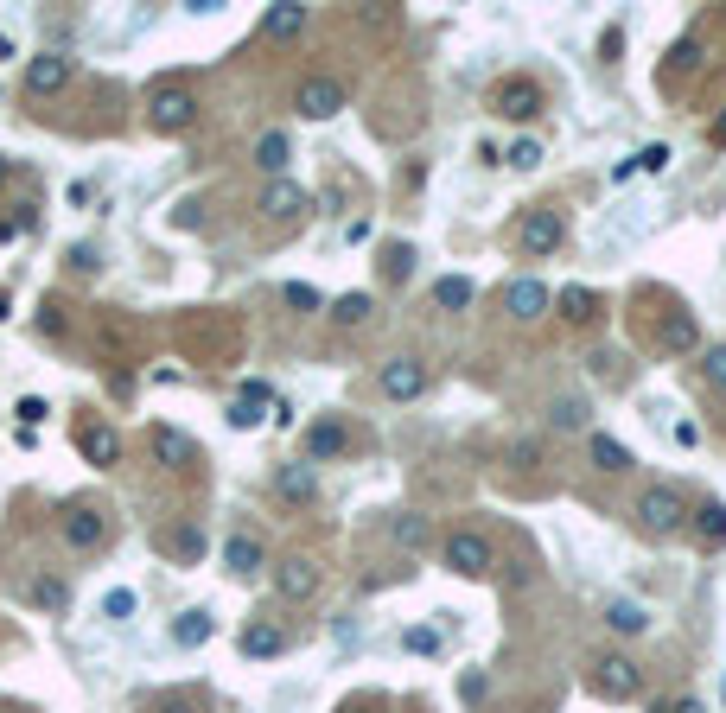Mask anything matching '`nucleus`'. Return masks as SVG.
Segmentation results:
<instances>
[{
  "label": "nucleus",
  "mask_w": 726,
  "mask_h": 713,
  "mask_svg": "<svg viewBox=\"0 0 726 713\" xmlns=\"http://www.w3.org/2000/svg\"><path fill=\"white\" fill-rule=\"evenodd\" d=\"M504 166H516V172H535V166H542V141H516V147L504 153Z\"/></svg>",
  "instance_id": "obj_35"
},
{
  "label": "nucleus",
  "mask_w": 726,
  "mask_h": 713,
  "mask_svg": "<svg viewBox=\"0 0 726 713\" xmlns=\"http://www.w3.org/2000/svg\"><path fill=\"white\" fill-rule=\"evenodd\" d=\"M631 166H644V172H663V166H669V147H663V141H650V147H644V153H637V160H631Z\"/></svg>",
  "instance_id": "obj_39"
},
{
  "label": "nucleus",
  "mask_w": 726,
  "mask_h": 713,
  "mask_svg": "<svg viewBox=\"0 0 726 713\" xmlns=\"http://www.w3.org/2000/svg\"><path fill=\"white\" fill-rule=\"evenodd\" d=\"M332 319L338 325H363L370 319V293H344V300H332Z\"/></svg>",
  "instance_id": "obj_33"
},
{
  "label": "nucleus",
  "mask_w": 726,
  "mask_h": 713,
  "mask_svg": "<svg viewBox=\"0 0 726 713\" xmlns=\"http://www.w3.org/2000/svg\"><path fill=\"white\" fill-rule=\"evenodd\" d=\"M262 561H268V554H262V542H255V535H230V542H223V567H230L236 573V580H249V573H262Z\"/></svg>",
  "instance_id": "obj_11"
},
{
  "label": "nucleus",
  "mask_w": 726,
  "mask_h": 713,
  "mask_svg": "<svg viewBox=\"0 0 726 713\" xmlns=\"http://www.w3.org/2000/svg\"><path fill=\"white\" fill-rule=\"evenodd\" d=\"M586 688H593L599 701H637V688H644V669H637L625 650H599L593 663H586Z\"/></svg>",
  "instance_id": "obj_1"
},
{
  "label": "nucleus",
  "mask_w": 726,
  "mask_h": 713,
  "mask_svg": "<svg viewBox=\"0 0 726 713\" xmlns=\"http://www.w3.org/2000/svg\"><path fill=\"white\" fill-rule=\"evenodd\" d=\"M281 650H287V631H281V624L255 618L249 631H242V656H255V663H268V656H281Z\"/></svg>",
  "instance_id": "obj_13"
},
{
  "label": "nucleus",
  "mask_w": 726,
  "mask_h": 713,
  "mask_svg": "<svg viewBox=\"0 0 726 713\" xmlns=\"http://www.w3.org/2000/svg\"><path fill=\"white\" fill-rule=\"evenodd\" d=\"M274 39H293V32L306 26V7H268V20H262Z\"/></svg>",
  "instance_id": "obj_32"
},
{
  "label": "nucleus",
  "mask_w": 726,
  "mask_h": 713,
  "mask_svg": "<svg viewBox=\"0 0 726 713\" xmlns=\"http://www.w3.org/2000/svg\"><path fill=\"white\" fill-rule=\"evenodd\" d=\"M586 459L599 465V472H631V452L612 440V433H586Z\"/></svg>",
  "instance_id": "obj_18"
},
{
  "label": "nucleus",
  "mask_w": 726,
  "mask_h": 713,
  "mask_svg": "<svg viewBox=\"0 0 726 713\" xmlns=\"http://www.w3.org/2000/svg\"><path fill=\"white\" fill-rule=\"evenodd\" d=\"M548 421H555L561 433H580L586 427V402H580V395H561V402L548 408Z\"/></svg>",
  "instance_id": "obj_28"
},
{
  "label": "nucleus",
  "mask_w": 726,
  "mask_h": 713,
  "mask_svg": "<svg viewBox=\"0 0 726 713\" xmlns=\"http://www.w3.org/2000/svg\"><path fill=\"white\" fill-rule=\"evenodd\" d=\"M446 567H453V573H465V580H484V573H491V542H484L478 529L446 535Z\"/></svg>",
  "instance_id": "obj_4"
},
{
  "label": "nucleus",
  "mask_w": 726,
  "mask_h": 713,
  "mask_svg": "<svg viewBox=\"0 0 726 713\" xmlns=\"http://www.w3.org/2000/svg\"><path fill=\"white\" fill-rule=\"evenodd\" d=\"M287 306H319V293H313V287H300V281H293V287H287Z\"/></svg>",
  "instance_id": "obj_42"
},
{
  "label": "nucleus",
  "mask_w": 726,
  "mask_h": 713,
  "mask_svg": "<svg viewBox=\"0 0 726 713\" xmlns=\"http://www.w3.org/2000/svg\"><path fill=\"white\" fill-rule=\"evenodd\" d=\"M714 141H726V115H720V121H714Z\"/></svg>",
  "instance_id": "obj_45"
},
{
  "label": "nucleus",
  "mask_w": 726,
  "mask_h": 713,
  "mask_svg": "<svg viewBox=\"0 0 726 713\" xmlns=\"http://www.w3.org/2000/svg\"><path fill=\"white\" fill-rule=\"evenodd\" d=\"M262 211H268V217H300V211H306V191L293 185V179H274V185L262 191Z\"/></svg>",
  "instance_id": "obj_17"
},
{
  "label": "nucleus",
  "mask_w": 726,
  "mask_h": 713,
  "mask_svg": "<svg viewBox=\"0 0 726 713\" xmlns=\"http://www.w3.org/2000/svg\"><path fill=\"white\" fill-rule=\"evenodd\" d=\"M166 548H172V554H179V561H198V548H204V535H198V529H172V535H166Z\"/></svg>",
  "instance_id": "obj_36"
},
{
  "label": "nucleus",
  "mask_w": 726,
  "mask_h": 713,
  "mask_svg": "<svg viewBox=\"0 0 726 713\" xmlns=\"http://www.w3.org/2000/svg\"><path fill=\"white\" fill-rule=\"evenodd\" d=\"M497 109H504L510 121H523V115H535V109H542V90L516 77V83H504V90H497Z\"/></svg>",
  "instance_id": "obj_16"
},
{
  "label": "nucleus",
  "mask_w": 726,
  "mask_h": 713,
  "mask_svg": "<svg viewBox=\"0 0 726 713\" xmlns=\"http://www.w3.org/2000/svg\"><path fill=\"white\" fill-rule=\"evenodd\" d=\"M332 452H344V427L338 421H319L313 427V459H332Z\"/></svg>",
  "instance_id": "obj_34"
},
{
  "label": "nucleus",
  "mask_w": 726,
  "mask_h": 713,
  "mask_svg": "<svg viewBox=\"0 0 726 713\" xmlns=\"http://www.w3.org/2000/svg\"><path fill=\"white\" fill-rule=\"evenodd\" d=\"M274 593L293 599V605L313 599V593H319V561H306V554H287V561L274 567Z\"/></svg>",
  "instance_id": "obj_6"
},
{
  "label": "nucleus",
  "mask_w": 726,
  "mask_h": 713,
  "mask_svg": "<svg viewBox=\"0 0 726 713\" xmlns=\"http://www.w3.org/2000/svg\"><path fill=\"white\" fill-rule=\"evenodd\" d=\"M211 631H217V624H211V612H198V605H192V612H179V618H172V650H204V643H211Z\"/></svg>",
  "instance_id": "obj_12"
},
{
  "label": "nucleus",
  "mask_w": 726,
  "mask_h": 713,
  "mask_svg": "<svg viewBox=\"0 0 726 713\" xmlns=\"http://www.w3.org/2000/svg\"><path fill=\"white\" fill-rule=\"evenodd\" d=\"M637 529L644 535H676L682 523H688V503H682V491L676 484H650V491H637Z\"/></svg>",
  "instance_id": "obj_2"
},
{
  "label": "nucleus",
  "mask_w": 726,
  "mask_h": 713,
  "mask_svg": "<svg viewBox=\"0 0 726 713\" xmlns=\"http://www.w3.org/2000/svg\"><path fill=\"white\" fill-rule=\"evenodd\" d=\"M0 185H7V160H0Z\"/></svg>",
  "instance_id": "obj_47"
},
{
  "label": "nucleus",
  "mask_w": 726,
  "mask_h": 713,
  "mask_svg": "<svg viewBox=\"0 0 726 713\" xmlns=\"http://www.w3.org/2000/svg\"><path fill=\"white\" fill-rule=\"evenodd\" d=\"M656 713H707V707L695 701V694H682V701H669V707H656Z\"/></svg>",
  "instance_id": "obj_43"
},
{
  "label": "nucleus",
  "mask_w": 726,
  "mask_h": 713,
  "mask_svg": "<svg viewBox=\"0 0 726 713\" xmlns=\"http://www.w3.org/2000/svg\"><path fill=\"white\" fill-rule=\"evenodd\" d=\"M605 624H612L618 637H637L650 624V612H644V605H631V599H612V605H605Z\"/></svg>",
  "instance_id": "obj_23"
},
{
  "label": "nucleus",
  "mask_w": 726,
  "mask_h": 713,
  "mask_svg": "<svg viewBox=\"0 0 726 713\" xmlns=\"http://www.w3.org/2000/svg\"><path fill=\"white\" fill-rule=\"evenodd\" d=\"M701 376L714 382V389H726V344H714V351L701 357Z\"/></svg>",
  "instance_id": "obj_37"
},
{
  "label": "nucleus",
  "mask_w": 726,
  "mask_h": 713,
  "mask_svg": "<svg viewBox=\"0 0 726 713\" xmlns=\"http://www.w3.org/2000/svg\"><path fill=\"white\" fill-rule=\"evenodd\" d=\"M64 83H71V58H58V51L26 58V96H58Z\"/></svg>",
  "instance_id": "obj_8"
},
{
  "label": "nucleus",
  "mask_w": 726,
  "mask_h": 713,
  "mask_svg": "<svg viewBox=\"0 0 726 713\" xmlns=\"http://www.w3.org/2000/svg\"><path fill=\"white\" fill-rule=\"evenodd\" d=\"M427 395V363L421 357H389L383 363V402H421Z\"/></svg>",
  "instance_id": "obj_3"
},
{
  "label": "nucleus",
  "mask_w": 726,
  "mask_h": 713,
  "mask_svg": "<svg viewBox=\"0 0 726 713\" xmlns=\"http://www.w3.org/2000/svg\"><path fill=\"white\" fill-rule=\"evenodd\" d=\"M561 236H567V223H561L555 211H535V217L523 223V249H529V255H555Z\"/></svg>",
  "instance_id": "obj_10"
},
{
  "label": "nucleus",
  "mask_w": 726,
  "mask_h": 713,
  "mask_svg": "<svg viewBox=\"0 0 726 713\" xmlns=\"http://www.w3.org/2000/svg\"><path fill=\"white\" fill-rule=\"evenodd\" d=\"M472 281H465V274H440V281H434V306H446V312H465V306H472Z\"/></svg>",
  "instance_id": "obj_22"
},
{
  "label": "nucleus",
  "mask_w": 726,
  "mask_h": 713,
  "mask_svg": "<svg viewBox=\"0 0 726 713\" xmlns=\"http://www.w3.org/2000/svg\"><path fill=\"white\" fill-rule=\"evenodd\" d=\"M0 319H7V293H0Z\"/></svg>",
  "instance_id": "obj_46"
},
{
  "label": "nucleus",
  "mask_w": 726,
  "mask_h": 713,
  "mask_svg": "<svg viewBox=\"0 0 726 713\" xmlns=\"http://www.w3.org/2000/svg\"><path fill=\"white\" fill-rule=\"evenodd\" d=\"M153 459H160V465H185V459H192V440L172 433V427H160V433H153Z\"/></svg>",
  "instance_id": "obj_26"
},
{
  "label": "nucleus",
  "mask_w": 726,
  "mask_h": 713,
  "mask_svg": "<svg viewBox=\"0 0 726 713\" xmlns=\"http://www.w3.org/2000/svg\"><path fill=\"white\" fill-rule=\"evenodd\" d=\"M160 713H192V707H185V701H166V707H160Z\"/></svg>",
  "instance_id": "obj_44"
},
{
  "label": "nucleus",
  "mask_w": 726,
  "mask_h": 713,
  "mask_svg": "<svg viewBox=\"0 0 726 713\" xmlns=\"http://www.w3.org/2000/svg\"><path fill=\"white\" fill-rule=\"evenodd\" d=\"M32 599H39V605H51V612H58V605H64V586H58V580H39V586H32Z\"/></svg>",
  "instance_id": "obj_40"
},
{
  "label": "nucleus",
  "mask_w": 726,
  "mask_h": 713,
  "mask_svg": "<svg viewBox=\"0 0 726 713\" xmlns=\"http://www.w3.org/2000/svg\"><path fill=\"white\" fill-rule=\"evenodd\" d=\"M64 542L71 548H96L102 542V516L90 510V503H71V510H64Z\"/></svg>",
  "instance_id": "obj_14"
},
{
  "label": "nucleus",
  "mask_w": 726,
  "mask_h": 713,
  "mask_svg": "<svg viewBox=\"0 0 726 713\" xmlns=\"http://www.w3.org/2000/svg\"><path fill=\"white\" fill-rule=\"evenodd\" d=\"M669 440H676V446H701V427L695 421H676V427H669Z\"/></svg>",
  "instance_id": "obj_41"
},
{
  "label": "nucleus",
  "mask_w": 726,
  "mask_h": 713,
  "mask_svg": "<svg viewBox=\"0 0 726 713\" xmlns=\"http://www.w3.org/2000/svg\"><path fill=\"white\" fill-rule=\"evenodd\" d=\"M695 319H688V312H676V319H663V344H669V351H695Z\"/></svg>",
  "instance_id": "obj_29"
},
{
  "label": "nucleus",
  "mask_w": 726,
  "mask_h": 713,
  "mask_svg": "<svg viewBox=\"0 0 726 713\" xmlns=\"http://www.w3.org/2000/svg\"><path fill=\"white\" fill-rule=\"evenodd\" d=\"M262 402H268V389H262V382H242V395L230 402V427H242V433H249V427H262Z\"/></svg>",
  "instance_id": "obj_19"
},
{
  "label": "nucleus",
  "mask_w": 726,
  "mask_h": 713,
  "mask_svg": "<svg viewBox=\"0 0 726 713\" xmlns=\"http://www.w3.org/2000/svg\"><path fill=\"white\" fill-rule=\"evenodd\" d=\"M402 650H408V656H440L446 637L434 631V624H408V631H402Z\"/></svg>",
  "instance_id": "obj_27"
},
{
  "label": "nucleus",
  "mask_w": 726,
  "mask_h": 713,
  "mask_svg": "<svg viewBox=\"0 0 726 713\" xmlns=\"http://www.w3.org/2000/svg\"><path fill=\"white\" fill-rule=\"evenodd\" d=\"M134 612H141V599H134V586H115V593L102 599V618H109V624H128Z\"/></svg>",
  "instance_id": "obj_31"
},
{
  "label": "nucleus",
  "mask_w": 726,
  "mask_h": 713,
  "mask_svg": "<svg viewBox=\"0 0 726 713\" xmlns=\"http://www.w3.org/2000/svg\"><path fill=\"white\" fill-rule=\"evenodd\" d=\"M293 109H300L306 121H332V115L344 109V90H338L332 77H306L300 96H293Z\"/></svg>",
  "instance_id": "obj_7"
},
{
  "label": "nucleus",
  "mask_w": 726,
  "mask_h": 713,
  "mask_svg": "<svg viewBox=\"0 0 726 713\" xmlns=\"http://www.w3.org/2000/svg\"><path fill=\"white\" fill-rule=\"evenodd\" d=\"M555 306H561V319H574V325H580V319H593V293H586V287H561V293H555Z\"/></svg>",
  "instance_id": "obj_30"
},
{
  "label": "nucleus",
  "mask_w": 726,
  "mask_h": 713,
  "mask_svg": "<svg viewBox=\"0 0 726 713\" xmlns=\"http://www.w3.org/2000/svg\"><path fill=\"white\" fill-rule=\"evenodd\" d=\"M77 446H83V459H90V465H115V459H121V440H115L109 427H83Z\"/></svg>",
  "instance_id": "obj_21"
},
{
  "label": "nucleus",
  "mask_w": 726,
  "mask_h": 713,
  "mask_svg": "<svg viewBox=\"0 0 726 713\" xmlns=\"http://www.w3.org/2000/svg\"><path fill=\"white\" fill-rule=\"evenodd\" d=\"M695 535H701L707 548L726 542V503H701V510H695Z\"/></svg>",
  "instance_id": "obj_25"
},
{
  "label": "nucleus",
  "mask_w": 726,
  "mask_h": 713,
  "mask_svg": "<svg viewBox=\"0 0 726 713\" xmlns=\"http://www.w3.org/2000/svg\"><path fill=\"white\" fill-rule=\"evenodd\" d=\"M287 160H293V141H287L281 128L255 141V166H262V172H274V179H281V172H287Z\"/></svg>",
  "instance_id": "obj_20"
},
{
  "label": "nucleus",
  "mask_w": 726,
  "mask_h": 713,
  "mask_svg": "<svg viewBox=\"0 0 726 713\" xmlns=\"http://www.w3.org/2000/svg\"><path fill=\"white\" fill-rule=\"evenodd\" d=\"M192 115H198V102L185 96V90H160L147 102V128L153 134H179V128H192Z\"/></svg>",
  "instance_id": "obj_5"
},
{
  "label": "nucleus",
  "mask_w": 726,
  "mask_h": 713,
  "mask_svg": "<svg viewBox=\"0 0 726 713\" xmlns=\"http://www.w3.org/2000/svg\"><path fill=\"white\" fill-rule=\"evenodd\" d=\"M389 542H395V548H427V523H421L414 510H395V516H389Z\"/></svg>",
  "instance_id": "obj_24"
},
{
  "label": "nucleus",
  "mask_w": 726,
  "mask_h": 713,
  "mask_svg": "<svg viewBox=\"0 0 726 713\" xmlns=\"http://www.w3.org/2000/svg\"><path fill=\"white\" fill-rule=\"evenodd\" d=\"M504 306H510V319H523V325H529V319H542V312L555 306V293L523 274V281H510V287H504Z\"/></svg>",
  "instance_id": "obj_9"
},
{
  "label": "nucleus",
  "mask_w": 726,
  "mask_h": 713,
  "mask_svg": "<svg viewBox=\"0 0 726 713\" xmlns=\"http://www.w3.org/2000/svg\"><path fill=\"white\" fill-rule=\"evenodd\" d=\"M45 414H51V408H45V395H20V427H26V433L39 427Z\"/></svg>",
  "instance_id": "obj_38"
},
{
  "label": "nucleus",
  "mask_w": 726,
  "mask_h": 713,
  "mask_svg": "<svg viewBox=\"0 0 726 713\" xmlns=\"http://www.w3.org/2000/svg\"><path fill=\"white\" fill-rule=\"evenodd\" d=\"M274 491H281V503H313V465H281L274 472Z\"/></svg>",
  "instance_id": "obj_15"
}]
</instances>
